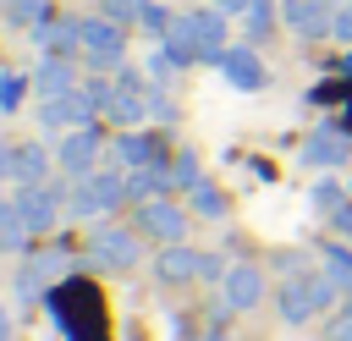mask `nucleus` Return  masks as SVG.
<instances>
[{"instance_id": "1", "label": "nucleus", "mask_w": 352, "mask_h": 341, "mask_svg": "<svg viewBox=\"0 0 352 341\" xmlns=\"http://www.w3.org/2000/svg\"><path fill=\"white\" fill-rule=\"evenodd\" d=\"M258 292H264V280H258L253 270H231V280H226V297H231L236 308H248V302H258Z\"/></svg>"}, {"instance_id": "2", "label": "nucleus", "mask_w": 352, "mask_h": 341, "mask_svg": "<svg viewBox=\"0 0 352 341\" xmlns=\"http://www.w3.org/2000/svg\"><path fill=\"white\" fill-rule=\"evenodd\" d=\"M99 258H110V264H132V258H138V248H132L121 231H104V236H99Z\"/></svg>"}, {"instance_id": "3", "label": "nucleus", "mask_w": 352, "mask_h": 341, "mask_svg": "<svg viewBox=\"0 0 352 341\" xmlns=\"http://www.w3.org/2000/svg\"><path fill=\"white\" fill-rule=\"evenodd\" d=\"M143 226H148V231H160V236H182V214H170V209H148V214H143Z\"/></svg>"}, {"instance_id": "4", "label": "nucleus", "mask_w": 352, "mask_h": 341, "mask_svg": "<svg viewBox=\"0 0 352 341\" xmlns=\"http://www.w3.org/2000/svg\"><path fill=\"white\" fill-rule=\"evenodd\" d=\"M0 341H6V314H0Z\"/></svg>"}]
</instances>
